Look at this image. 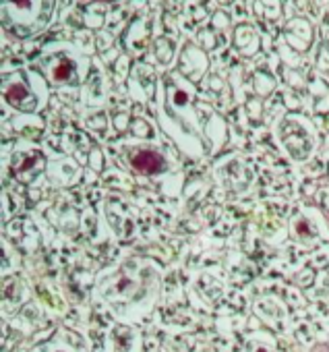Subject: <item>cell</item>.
Listing matches in <instances>:
<instances>
[{
	"instance_id": "1",
	"label": "cell",
	"mask_w": 329,
	"mask_h": 352,
	"mask_svg": "<svg viewBox=\"0 0 329 352\" xmlns=\"http://www.w3.org/2000/svg\"><path fill=\"white\" fill-rule=\"evenodd\" d=\"M161 91V129L187 155L203 157L224 147L226 122L212 106L195 100L193 85L181 73H170L163 79Z\"/></svg>"
},
{
	"instance_id": "3",
	"label": "cell",
	"mask_w": 329,
	"mask_h": 352,
	"mask_svg": "<svg viewBox=\"0 0 329 352\" xmlns=\"http://www.w3.org/2000/svg\"><path fill=\"white\" fill-rule=\"evenodd\" d=\"M54 5L56 0H0L3 28L17 38H32L48 28Z\"/></svg>"
},
{
	"instance_id": "5",
	"label": "cell",
	"mask_w": 329,
	"mask_h": 352,
	"mask_svg": "<svg viewBox=\"0 0 329 352\" xmlns=\"http://www.w3.org/2000/svg\"><path fill=\"white\" fill-rule=\"evenodd\" d=\"M40 69L46 83L63 87L81 85L89 73V60L73 48H52L40 58Z\"/></svg>"
},
{
	"instance_id": "9",
	"label": "cell",
	"mask_w": 329,
	"mask_h": 352,
	"mask_svg": "<svg viewBox=\"0 0 329 352\" xmlns=\"http://www.w3.org/2000/svg\"><path fill=\"white\" fill-rule=\"evenodd\" d=\"M65 333L67 331H60L54 340H50L48 344L40 346L34 352H83L81 344H71L69 342V336H65Z\"/></svg>"
},
{
	"instance_id": "4",
	"label": "cell",
	"mask_w": 329,
	"mask_h": 352,
	"mask_svg": "<svg viewBox=\"0 0 329 352\" xmlns=\"http://www.w3.org/2000/svg\"><path fill=\"white\" fill-rule=\"evenodd\" d=\"M3 98L9 106L21 112H38L46 100V83L34 71H11L3 77Z\"/></svg>"
},
{
	"instance_id": "7",
	"label": "cell",
	"mask_w": 329,
	"mask_h": 352,
	"mask_svg": "<svg viewBox=\"0 0 329 352\" xmlns=\"http://www.w3.org/2000/svg\"><path fill=\"white\" fill-rule=\"evenodd\" d=\"M126 162L128 166L143 176H157L168 170V162L157 149L151 147H133L126 153Z\"/></svg>"
},
{
	"instance_id": "8",
	"label": "cell",
	"mask_w": 329,
	"mask_h": 352,
	"mask_svg": "<svg viewBox=\"0 0 329 352\" xmlns=\"http://www.w3.org/2000/svg\"><path fill=\"white\" fill-rule=\"evenodd\" d=\"M143 348V338L141 331L128 323H118L114 325L104 344V352H141Z\"/></svg>"
},
{
	"instance_id": "6",
	"label": "cell",
	"mask_w": 329,
	"mask_h": 352,
	"mask_svg": "<svg viewBox=\"0 0 329 352\" xmlns=\"http://www.w3.org/2000/svg\"><path fill=\"white\" fill-rule=\"evenodd\" d=\"M275 137L284 151L296 162H306L317 149L315 126L300 114H286L275 126Z\"/></svg>"
},
{
	"instance_id": "2",
	"label": "cell",
	"mask_w": 329,
	"mask_h": 352,
	"mask_svg": "<svg viewBox=\"0 0 329 352\" xmlns=\"http://www.w3.org/2000/svg\"><path fill=\"white\" fill-rule=\"evenodd\" d=\"M159 280L161 274L153 261L128 257L95 282L93 298L122 323L131 325V321H139L153 311Z\"/></svg>"
},
{
	"instance_id": "10",
	"label": "cell",
	"mask_w": 329,
	"mask_h": 352,
	"mask_svg": "<svg viewBox=\"0 0 329 352\" xmlns=\"http://www.w3.org/2000/svg\"><path fill=\"white\" fill-rule=\"evenodd\" d=\"M102 3H108V0H102Z\"/></svg>"
}]
</instances>
